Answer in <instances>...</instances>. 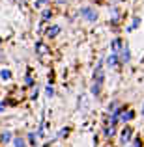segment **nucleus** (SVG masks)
<instances>
[{
  "mask_svg": "<svg viewBox=\"0 0 144 147\" xmlns=\"http://www.w3.org/2000/svg\"><path fill=\"white\" fill-rule=\"evenodd\" d=\"M0 140H2V142H6V144H8V142L11 140V134H10V132H2V136H0Z\"/></svg>",
  "mask_w": 144,
  "mask_h": 147,
  "instance_id": "obj_9",
  "label": "nucleus"
},
{
  "mask_svg": "<svg viewBox=\"0 0 144 147\" xmlns=\"http://www.w3.org/2000/svg\"><path fill=\"white\" fill-rule=\"evenodd\" d=\"M116 61H118V56H116V54H112V56L107 58V65H109V67H114Z\"/></svg>",
  "mask_w": 144,
  "mask_h": 147,
  "instance_id": "obj_6",
  "label": "nucleus"
},
{
  "mask_svg": "<svg viewBox=\"0 0 144 147\" xmlns=\"http://www.w3.org/2000/svg\"><path fill=\"white\" fill-rule=\"evenodd\" d=\"M81 15H84L88 21H96L97 19V13L92 9V7H83V9H81Z\"/></svg>",
  "mask_w": 144,
  "mask_h": 147,
  "instance_id": "obj_1",
  "label": "nucleus"
},
{
  "mask_svg": "<svg viewBox=\"0 0 144 147\" xmlns=\"http://www.w3.org/2000/svg\"><path fill=\"white\" fill-rule=\"evenodd\" d=\"M118 117H120V121L126 123V121H129V119H133V117H135V112H133V110H129L127 114H120Z\"/></svg>",
  "mask_w": 144,
  "mask_h": 147,
  "instance_id": "obj_5",
  "label": "nucleus"
},
{
  "mask_svg": "<svg viewBox=\"0 0 144 147\" xmlns=\"http://www.w3.org/2000/svg\"><path fill=\"white\" fill-rule=\"evenodd\" d=\"M47 2H49V0H38V2H36V7H43Z\"/></svg>",
  "mask_w": 144,
  "mask_h": 147,
  "instance_id": "obj_13",
  "label": "nucleus"
},
{
  "mask_svg": "<svg viewBox=\"0 0 144 147\" xmlns=\"http://www.w3.org/2000/svg\"><path fill=\"white\" fill-rule=\"evenodd\" d=\"M15 147H25V142L21 138H15Z\"/></svg>",
  "mask_w": 144,
  "mask_h": 147,
  "instance_id": "obj_11",
  "label": "nucleus"
},
{
  "mask_svg": "<svg viewBox=\"0 0 144 147\" xmlns=\"http://www.w3.org/2000/svg\"><path fill=\"white\" fill-rule=\"evenodd\" d=\"M28 140H30V144H32V145L36 144V138H34V134H30V136H28Z\"/></svg>",
  "mask_w": 144,
  "mask_h": 147,
  "instance_id": "obj_15",
  "label": "nucleus"
},
{
  "mask_svg": "<svg viewBox=\"0 0 144 147\" xmlns=\"http://www.w3.org/2000/svg\"><path fill=\"white\" fill-rule=\"evenodd\" d=\"M142 114H144V108H142Z\"/></svg>",
  "mask_w": 144,
  "mask_h": 147,
  "instance_id": "obj_16",
  "label": "nucleus"
},
{
  "mask_svg": "<svg viewBox=\"0 0 144 147\" xmlns=\"http://www.w3.org/2000/svg\"><path fill=\"white\" fill-rule=\"evenodd\" d=\"M120 142H122V144H127V142H131V129H129V127L122 130V138H120Z\"/></svg>",
  "mask_w": 144,
  "mask_h": 147,
  "instance_id": "obj_4",
  "label": "nucleus"
},
{
  "mask_svg": "<svg viewBox=\"0 0 144 147\" xmlns=\"http://www.w3.org/2000/svg\"><path fill=\"white\" fill-rule=\"evenodd\" d=\"M0 41H2V39H0Z\"/></svg>",
  "mask_w": 144,
  "mask_h": 147,
  "instance_id": "obj_17",
  "label": "nucleus"
},
{
  "mask_svg": "<svg viewBox=\"0 0 144 147\" xmlns=\"http://www.w3.org/2000/svg\"><path fill=\"white\" fill-rule=\"evenodd\" d=\"M58 32H60V26H51V28L47 30V36H49V37H54Z\"/></svg>",
  "mask_w": 144,
  "mask_h": 147,
  "instance_id": "obj_7",
  "label": "nucleus"
},
{
  "mask_svg": "<svg viewBox=\"0 0 144 147\" xmlns=\"http://www.w3.org/2000/svg\"><path fill=\"white\" fill-rule=\"evenodd\" d=\"M131 147H142V142L139 140V138H135V140H133V144H131Z\"/></svg>",
  "mask_w": 144,
  "mask_h": 147,
  "instance_id": "obj_10",
  "label": "nucleus"
},
{
  "mask_svg": "<svg viewBox=\"0 0 144 147\" xmlns=\"http://www.w3.org/2000/svg\"><path fill=\"white\" fill-rule=\"evenodd\" d=\"M129 58H131V54H129V47H127V45H122V54H120V61H122V63H127V61H129Z\"/></svg>",
  "mask_w": 144,
  "mask_h": 147,
  "instance_id": "obj_2",
  "label": "nucleus"
},
{
  "mask_svg": "<svg viewBox=\"0 0 144 147\" xmlns=\"http://www.w3.org/2000/svg\"><path fill=\"white\" fill-rule=\"evenodd\" d=\"M51 15H53V13H51L49 9H45V11H43V19H51Z\"/></svg>",
  "mask_w": 144,
  "mask_h": 147,
  "instance_id": "obj_14",
  "label": "nucleus"
},
{
  "mask_svg": "<svg viewBox=\"0 0 144 147\" xmlns=\"http://www.w3.org/2000/svg\"><path fill=\"white\" fill-rule=\"evenodd\" d=\"M45 91H47V97H53V95H54V90H53L51 86H47V88H45Z\"/></svg>",
  "mask_w": 144,
  "mask_h": 147,
  "instance_id": "obj_12",
  "label": "nucleus"
},
{
  "mask_svg": "<svg viewBox=\"0 0 144 147\" xmlns=\"http://www.w3.org/2000/svg\"><path fill=\"white\" fill-rule=\"evenodd\" d=\"M0 76H2V80H10V78H11V71L2 69V71H0Z\"/></svg>",
  "mask_w": 144,
  "mask_h": 147,
  "instance_id": "obj_8",
  "label": "nucleus"
},
{
  "mask_svg": "<svg viewBox=\"0 0 144 147\" xmlns=\"http://www.w3.org/2000/svg\"><path fill=\"white\" fill-rule=\"evenodd\" d=\"M36 54H38V56H41V58H45V56L49 54L47 45H45V43H38V45H36Z\"/></svg>",
  "mask_w": 144,
  "mask_h": 147,
  "instance_id": "obj_3",
  "label": "nucleus"
}]
</instances>
